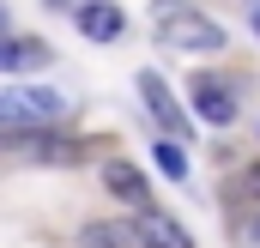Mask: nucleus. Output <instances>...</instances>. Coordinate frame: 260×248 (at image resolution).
<instances>
[{
    "label": "nucleus",
    "mask_w": 260,
    "mask_h": 248,
    "mask_svg": "<svg viewBox=\"0 0 260 248\" xmlns=\"http://www.w3.org/2000/svg\"><path fill=\"white\" fill-rule=\"evenodd\" d=\"M103 188H109L121 206H133V212H151V188H145V176H139L133 164H109V170H103Z\"/></svg>",
    "instance_id": "obj_7"
},
{
    "label": "nucleus",
    "mask_w": 260,
    "mask_h": 248,
    "mask_svg": "<svg viewBox=\"0 0 260 248\" xmlns=\"http://www.w3.org/2000/svg\"><path fill=\"white\" fill-rule=\"evenodd\" d=\"M67 115V91L55 85H6L0 91V133H49Z\"/></svg>",
    "instance_id": "obj_1"
},
{
    "label": "nucleus",
    "mask_w": 260,
    "mask_h": 248,
    "mask_svg": "<svg viewBox=\"0 0 260 248\" xmlns=\"http://www.w3.org/2000/svg\"><path fill=\"white\" fill-rule=\"evenodd\" d=\"M157 37L170 49H188V55H218L224 49V24L194 12V6H157Z\"/></svg>",
    "instance_id": "obj_2"
},
{
    "label": "nucleus",
    "mask_w": 260,
    "mask_h": 248,
    "mask_svg": "<svg viewBox=\"0 0 260 248\" xmlns=\"http://www.w3.org/2000/svg\"><path fill=\"white\" fill-rule=\"evenodd\" d=\"M79 242H85V248H139V242H133V224H85Z\"/></svg>",
    "instance_id": "obj_9"
},
{
    "label": "nucleus",
    "mask_w": 260,
    "mask_h": 248,
    "mask_svg": "<svg viewBox=\"0 0 260 248\" xmlns=\"http://www.w3.org/2000/svg\"><path fill=\"white\" fill-rule=\"evenodd\" d=\"M188 103H194L200 121H212V127H230V121H236V91H230L224 79H212V73H200L194 85H188Z\"/></svg>",
    "instance_id": "obj_4"
},
{
    "label": "nucleus",
    "mask_w": 260,
    "mask_h": 248,
    "mask_svg": "<svg viewBox=\"0 0 260 248\" xmlns=\"http://www.w3.org/2000/svg\"><path fill=\"white\" fill-rule=\"evenodd\" d=\"M151 158H157V170H164L170 182H188V151H182L176 139H157V145H151Z\"/></svg>",
    "instance_id": "obj_10"
},
{
    "label": "nucleus",
    "mask_w": 260,
    "mask_h": 248,
    "mask_svg": "<svg viewBox=\"0 0 260 248\" xmlns=\"http://www.w3.org/2000/svg\"><path fill=\"white\" fill-rule=\"evenodd\" d=\"M254 30H260V6H254Z\"/></svg>",
    "instance_id": "obj_13"
},
{
    "label": "nucleus",
    "mask_w": 260,
    "mask_h": 248,
    "mask_svg": "<svg viewBox=\"0 0 260 248\" xmlns=\"http://www.w3.org/2000/svg\"><path fill=\"white\" fill-rule=\"evenodd\" d=\"M49 67V43L37 37H0V73H37Z\"/></svg>",
    "instance_id": "obj_8"
},
{
    "label": "nucleus",
    "mask_w": 260,
    "mask_h": 248,
    "mask_svg": "<svg viewBox=\"0 0 260 248\" xmlns=\"http://www.w3.org/2000/svg\"><path fill=\"white\" fill-rule=\"evenodd\" d=\"M73 18H79V37H91V43H115V37L127 30V12H121L115 0H85Z\"/></svg>",
    "instance_id": "obj_5"
},
{
    "label": "nucleus",
    "mask_w": 260,
    "mask_h": 248,
    "mask_svg": "<svg viewBox=\"0 0 260 248\" xmlns=\"http://www.w3.org/2000/svg\"><path fill=\"white\" fill-rule=\"evenodd\" d=\"M6 30H12V12H6V6H0V37H6Z\"/></svg>",
    "instance_id": "obj_12"
},
{
    "label": "nucleus",
    "mask_w": 260,
    "mask_h": 248,
    "mask_svg": "<svg viewBox=\"0 0 260 248\" xmlns=\"http://www.w3.org/2000/svg\"><path fill=\"white\" fill-rule=\"evenodd\" d=\"M49 6H67V0H49Z\"/></svg>",
    "instance_id": "obj_14"
},
{
    "label": "nucleus",
    "mask_w": 260,
    "mask_h": 248,
    "mask_svg": "<svg viewBox=\"0 0 260 248\" xmlns=\"http://www.w3.org/2000/svg\"><path fill=\"white\" fill-rule=\"evenodd\" d=\"M139 97H145V109L157 115V127H164V139H188V109L170 97V85H164V73H139Z\"/></svg>",
    "instance_id": "obj_3"
},
{
    "label": "nucleus",
    "mask_w": 260,
    "mask_h": 248,
    "mask_svg": "<svg viewBox=\"0 0 260 248\" xmlns=\"http://www.w3.org/2000/svg\"><path fill=\"white\" fill-rule=\"evenodd\" d=\"M242 188H248V194H254V200H260V164H254V170H248V176H242Z\"/></svg>",
    "instance_id": "obj_11"
},
{
    "label": "nucleus",
    "mask_w": 260,
    "mask_h": 248,
    "mask_svg": "<svg viewBox=\"0 0 260 248\" xmlns=\"http://www.w3.org/2000/svg\"><path fill=\"white\" fill-rule=\"evenodd\" d=\"M133 242H139V248H194V236H188L176 218H164V212H139Z\"/></svg>",
    "instance_id": "obj_6"
}]
</instances>
